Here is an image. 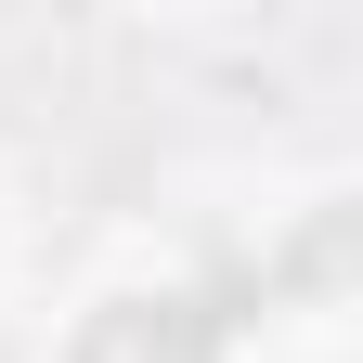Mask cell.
Wrapping results in <instances>:
<instances>
[{"label":"cell","mask_w":363,"mask_h":363,"mask_svg":"<svg viewBox=\"0 0 363 363\" xmlns=\"http://www.w3.org/2000/svg\"><path fill=\"white\" fill-rule=\"evenodd\" d=\"M220 337H234V311H208V298H117V311H91L78 363H220Z\"/></svg>","instance_id":"cell-1"}]
</instances>
